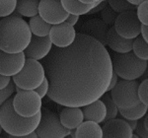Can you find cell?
<instances>
[{
	"mask_svg": "<svg viewBox=\"0 0 148 138\" xmlns=\"http://www.w3.org/2000/svg\"><path fill=\"white\" fill-rule=\"evenodd\" d=\"M10 81H11L10 76H6L0 73V90H3L4 88L8 86Z\"/></svg>",
	"mask_w": 148,
	"mask_h": 138,
	"instance_id": "35",
	"label": "cell"
},
{
	"mask_svg": "<svg viewBox=\"0 0 148 138\" xmlns=\"http://www.w3.org/2000/svg\"><path fill=\"white\" fill-rule=\"evenodd\" d=\"M102 127V134L105 138H131L132 130L126 120L121 118H111L105 120Z\"/></svg>",
	"mask_w": 148,
	"mask_h": 138,
	"instance_id": "14",
	"label": "cell"
},
{
	"mask_svg": "<svg viewBox=\"0 0 148 138\" xmlns=\"http://www.w3.org/2000/svg\"><path fill=\"white\" fill-rule=\"evenodd\" d=\"M38 14L51 25L63 22L68 16L60 0H40Z\"/></svg>",
	"mask_w": 148,
	"mask_h": 138,
	"instance_id": "10",
	"label": "cell"
},
{
	"mask_svg": "<svg viewBox=\"0 0 148 138\" xmlns=\"http://www.w3.org/2000/svg\"><path fill=\"white\" fill-rule=\"evenodd\" d=\"M140 27L141 23L138 20L135 10L119 13L114 23V28L116 33L126 39H134L139 36Z\"/></svg>",
	"mask_w": 148,
	"mask_h": 138,
	"instance_id": "9",
	"label": "cell"
},
{
	"mask_svg": "<svg viewBox=\"0 0 148 138\" xmlns=\"http://www.w3.org/2000/svg\"><path fill=\"white\" fill-rule=\"evenodd\" d=\"M128 2H130V4H132V5H135V6H137V5H139L141 2H143L144 0H127Z\"/></svg>",
	"mask_w": 148,
	"mask_h": 138,
	"instance_id": "41",
	"label": "cell"
},
{
	"mask_svg": "<svg viewBox=\"0 0 148 138\" xmlns=\"http://www.w3.org/2000/svg\"><path fill=\"white\" fill-rule=\"evenodd\" d=\"M137 94H138V98H139L140 102L145 105H148V80H147V78H145V79L138 85Z\"/></svg>",
	"mask_w": 148,
	"mask_h": 138,
	"instance_id": "31",
	"label": "cell"
},
{
	"mask_svg": "<svg viewBox=\"0 0 148 138\" xmlns=\"http://www.w3.org/2000/svg\"><path fill=\"white\" fill-rule=\"evenodd\" d=\"M137 120H126V122L128 123V125H130V127L131 128V130H132V131H134L135 127H136Z\"/></svg>",
	"mask_w": 148,
	"mask_h": 138,
	"instance_id": "39",
	"label": "cell"
},
{
	"mask_svg": "<svg viewBox=\"0 0 148 138\" xmlns=\"http://www.w3.org/2000/svg\"><path fill=\"white\" fill-rule=\"evenodd\" d=\"M102 127L92 120L82 121L75 128V138H102Z\"/></svg>",
	"mask_w": 148,
	"mask_h": 138,
	"instance_id": "19",
	"label": "cell"
},
{
	"mask_svg": "<svg viewBox=\"0 0 148 138\" xmlns=\"http://www.w3.org/2000/svg\"><path fill=\"white\" fill-rule=\"evenodd\" d=\"M109 25L103 22L100 19H89L84 22L80 28V34L87 35L96 39L102 44L107 46V33L109 30Z\"/></svg>",
	"mask_w": 148,
	"mask_h": 138,
	"instance_id": "15",
	"label": "cell"
},
{
	"mask_svg": "<svg viewBox=\"0 0 148 138\" xmlns=\"http://www.w3.org/2000/svg\"><path fill=\"white\" fill-rule=\"evenodd\" d=\"M9 97L0 105V125L9 137H24L34 131L40 120V111L33 116H23L16 113Z\"/></svg>",
	"mask_w": 148,
	"mask_h": 138,
	"instance_id": "3",
	"label": "cell"
},
{
	"mask_svg": "<svg viewBox=\"0 0 148 138\" xmlns=\"http://www.w3.org/2000/svg\"><path fill=\"white\" fill-rule=\"evenodd\" d=\"M31 36L29 24L19 15H9L0 20V49L3 51H24Z\"/></svg>",
	"mask_w": 148,
	"mask_h": 138,
	"instance_id": "2",
	"label": "cell"
},
{
	"mask_svg": "<svg viewBox=\"0 0 148 138\" xmlns=\"http://www.w3.org/2000/svg\"><path fill=\"white\" fill-rule=\"evenodd\" d=\"M25 59L24 51L10 53L0 49V73L10 77L15 75L22 69Z\"/></svg>",
	"mask_w": 148,
	"mask_h": 138,
	"instance_id": "12",
	"label": "cell"
},
{
	"mask_svg": "<svg viewBox=\"0 0 148 138\" xmlns=\"http://www.w3.org/2000/svg\"><path fill=\"white\" fill-rule=\"evenodd\" d=\"M79 1L84 4H98L100 0H79Z\"/></svg>",
	"mask_w": 148,
	"mask_h": 138,
	"instance_id": "40",
	"label": "cell"
},
{
	"mask_svg": "<svg viewBox=\"0 0 148 138\" xmlns=\"http://www.w3.org/2000/svg\"><path fill=\"white\" fill-rule=\"evenodd\" d=\"M59 120L64 127L75 129L84 120L80 107L61 106L59 108Z\"/></svg>",
	"mask_w": 148,
	"mask_h": 138,
	"instance_id": "16",
	"label": "cell"
},
{
	"mask_svg": "<svg viewBox=\"0 0 148 138\" xmlns=\"http://www.w3.org/2000/svg\"><path fill=\"white\" fill-rule=\"evenodd\" d=\"M136 15L140 23L148 25V0H144L139 5H137Z\"/></svg>",
	"mask_w": 148,
	"mask_h": 138,
	"instance_id": "29",
	"label": "cell"
},
{
	"mask_svg": "<svg viewBox=\"0 0 148 138\" xmlns=\"http://www.w3.org/2000/svg\"><path fill=\"white\" fill-rule=\"evenodd\" d=\"M100 99H101V101L104 103L105 107H106V116H105V120H111V118H116L119 113V108L116 107V105L114 104L111 95L104 93V94L100 97Z\"/></svg>",
	"mask_w": 148,
	"mask_h": 138,
	"instance_id": "25",
	"label": "cell"
},
{
	"mask_svg": "<svg viewBox=\"0 0 148 138\" xmlns=\"http://www.w3.org/2000/svg\"><path fill=\"white\" fill-rule=\"evenodd\" d=\"M78 19H79V16L78 15H74V14H68V16L65 19V22H67L70 25L74 26L76 23L78 22Z\"/></svg>",
	"mask_w": 148,
	"mask_h": 138,
	"instance_id": "36",
	"label": "cell"
},
{
	"mask_svg": "<svg viewBox=\"0 0 148 138\" xmlns=\"http://www.w3.org/2000/svg\"><path fill=\"white\" fill-rule=\"evenodd\" d=\"M17 0H0V17L9 16L15 11Z\"/></svg>",
	"mask_w": 148,
	"mask_h": 138,
	"instance_id": "27",
	"label": "cell"
},
{
	"mask_svg": "<svg viewBox=\"0 0 148 138\" xmlns=\"http://www.w3.org/2000/svg\"><path fill=\"white\" fill-rule=\"evenodd\" d=\"M131 51L139 58L148 60V42L143 39L141 36H137L133 39Z\"/></svg>",
	"mask_w": 148,
	"mask_h": 138,
	"instance_id": "24",
	"label": "cell"
},
{
	"mask_svg": "<svg viewBox=\"0 0 148 138\" xmlns=\"http://www.w3.org/2000/svg\"><path fill=\"white\" fill-rule=\"evenodd\" d=\"M71 129L64 127L59 116L47 108L40 109V120L35 132L40 138H63L69 135Z\"/></svg>",
	"mask_w": 148,
	"mask_h": 138,
	"instance_id": "6",
	"label": "cell"
},
{
	"mask_svg": "<svg viewBox=\"0 0 148 138\" xmlns=\"http://www.w3.org/2000/svg\"><path fill=\"white\" fill-rule=\"evenodd\" d=\"M133 39H126L121 37L116 33L114 26L110 27L107 33V46L114 52L123 53V52L130 51L132 49Z\"/></svg>",
	"mask_w": 148,
	"mask_h": 138,
	"instance_id": "17",
	"label": "cell"
},
{
	"mask_svg": "<svg viewBox=\"0 0 148 138\" xmlns=\"http://www.w3.org/2000/svg\"><path fill=\"white\" fill-rule=\"evenodd\" d=\"M12 105L16 113L23 116H33L42 109V98L35 90H25L16 92L12 99Z\"/></svg>",
	"mask_w": 148,
	"mask_h": 138,
	"instance_id": "8",
	"label": "cell"
},
{
	"mask_svg": "<svg viewBox=\"0 0 148 138\" xmlns=\"http://www.w3.org/2000/svg\"><path fill=\"white\" fill-rule=\"evenodd\" d=\"M1 131H2V127H1V125H0V134H1Z\"/></svg>",
	"mask_w": 148,
	"mask_h": 138,
	"instance_id": "42",
	"label": "cell"
},
{
	"mask_svg": "<svg viewBox=\"0 0 148 138\" xmlns=\"http://www.w3.org/2000/svg\"><path fill=\"white\" fill-rule=\"evenodd\" d=\"M108 5L116 13L128 10H135V5L130 4L127 0H108Z\"/></svg>",
	"mask_w": 148,
	"mask_h": 138,
	"instance_id": "26",
	"label": "cell"
},
{
	"mask_svg": "<svg viewBox=\"0 0 148 138\" xmlns=\"http://www.w3.org/2000/svg\"><path fill=\"white\" fill-rule=\"evenodd\" d=\"M107 5H108V0H103V1L99 2L97 5H95L94 7H93V8L89 12H88L87 14H95V13H97V12L103 10V9H104Z\"/></svg>",
	"mask_w": 148,
	"mask_h": 138,
	"instance_id": "34",
	"label": "cell"
},
{
	"mask_svg": "<svg viewBox=\"0 0 148 138\" xmlns=\"http://www.w3.org/2000/svg\"><path fill=\"white\" fill-rule=\"evenodd\" d=\"M140 34H141V37L143 39L146 40V42H148V25L147 24H141Z\"/></svg>",
	"mask_w": 148,
	"mask_h": 138,
	"instance_id": "38",
	"label": "cell"
},
{
	"mask_svg": "<svg viewBox=\"0 0 148 138\" xmlns=\"http://www.w3.org/2000/svg\"><path fill=\"white\" fill-rule=\"evenodd\" d=\"M29 27H30L31 33L33 35L45 37V36H49L51 25L47 21H45L39 14H37V15L31 17L30 21H29Z\"/></svg>",
	"mask_w": 148,
	"mask_h": 138,
	"instance_id": "21",
	"label": "cell"
},
{
	"mask_svg": "<svg viewBox=\"0 0 148 138\" xmlns=\"http://www.w3.org/2000/svg\"><path fill=\"white\" fill-rule=\"evenodd\" d=\"M35 91L37 92L38 94H39V96L42 99L44 98V97L47 94V91H49V81H47V77L44 78L42 82L40 83V84L37 88H36Z\"/></svg>",
	"mask_w": 148,
	"mask_h": 138,
	"instance_id": "33",
	"label": "cell"
},
{
	"mask_svg": "<svg viewBox=\"0 0 148 138\" xmlns=\"http://www.w3.org/2000/svg\"><path fill=\"white\" fill-rule=\"evenodd\" d=\"M40 0H17L15 10L25 17H33L38 14Z\"/></svg>",
	"mask_w": 148,
	"mask_h": 138,
	"instance_id": "22",
	"label": "cell"
},
{
	"mask_svg": "<svg viewBox=\"0 0 148 138\" xmlns=\"http://www.w3.org/2000/svg\"><path fill=\"white\" fill-rule=\"evenodd\" d=\"M51 46L52 44L49 36L39 37L32 34L30 42L24 49V54L28 58L40 60L47 55V53L51 51Z\"/></svg>",
	"mask_w": 148,
	"mask_h": 138,
	"instance_id": "13",
	"label": "cell"
},
{
	"mask_svg": "<svg viewBox=\"0 0 148 138\" xmlns=\"http://www.w3.org/2000/svg\"><path fill=\"white\" fill-rule=\"evenodd\" d=\"M101 1H103V0H100V2H101Z\"/></svg>",
	"mask_w": 148,
	"mask_h": 138,
	"instance_id": "43",
	"label": "cell"
},
{
	"mask_svg": "<svg viewBox=\"0 0 148 138\" xmlns=\"http://www.w3.org/2000/svg\"><path fill=\"white\" fill-rule=\"evenodd\" d=\"M61 5L64 10L68 14H74V15H84L87 14L91 9L97 4H84L79 0H60Z\"/></svg>",
	"mask_w": 148,
	"mask_h": 138,
	"instance_id": "20",
	"label": "cell"
},
{
	"mask_svg": "<svg viewBox=\"0 0 148 138\" xmlns=\"http://www.w3.org/2000/svg\"><path fill=\"white\" fill-rule=\"evenodd\" d=\"M118 75L116 74V73L113 71V73H112V77H111V80H110V83H109V86L107 88V92H110L111 91V89L113 88L114 85L116 84V82H118Z\"/></svg>",
	"mask_w": 148,
	"mask_h": 138,
	"instance_id": "37",
	"label": "cell"
},
{
	"mask_svg": "<svg viewBox=\"0 0 148 138\" xmlns=\"http://www.w3.org/2000/svg\"><path fill=\"white\" fill-rule=\"evenodd\" d=\"M83 118L85 120H92L97 123H101L105 120L106 107L101 99H97L91 103L82 107Z\"/></svg>",
	"mask_w": 148,
	"mask_h": 138,
	"instance_id": "18",
	"label": "cell"
},
{
	"mask_svg": "<svg viewBox=\"0 0 148 138\" xmlns=\"http://www.w3.org/2000/svg\"><path fill=\"white\" fill-rule=\"evenodd\" d=\"M141 120V118H140ZM135 131L138 137H143L147 138L148 137V116L147 113L144 115V118L141 120L140 121L137 120V124L135 127Z\"/></svg>",
	"mask_w": 148,
	"mask_h": 138,
	"instance_id": "30",
	"label": "cell"
},
{
	"mask_svg": "<svg viewBox=\"0 0 148 138\" xmlns=\"http://www.w3.org/2000/svg\"><path fill=\"white\" fill-rule=\"evenodd\" d=\"M15 91L14 88V83H12L10 81L9 85L6 88H4L3 90H0V105L3 103L6 99H8L9 97H11V95L13 94V92Z\"/></svg>",
	"mask_w": 148,
	"mask_h": 138,
	"instance_id": "32",
	"label": "cell"
},
{
	"mask_svg": "<svg viewBox=\"0 0 148 138\" xmlns=\"http://www.w3.org/2000/svg\"><path fill=\"white\" fill-rule=\"evenodd\" d=\"M148 106L143 103H138L128 109H119V113L126 120H140L147 113Z\"/></svg>",
	"mask_w": 148,
	"mask_h": 138,
	"instance_id": "23",
	"label": "cell"
},
{
	"mask_svg": "<svg viewBox=\"0 0 148 138\" xmlns=\"http://www.w3.org/2000/svg\"><path fill=\"white\" fill-rule=\"evenodd\" d=\"M13 77L14 85L25 90H35L46 77L42 64L37 59H25L22 69Z\"/></svg>",
	"mask_w": 148,
	"mask_h": 138,
	"instance_id": "5",
	"label": "cell"
},
{
	"mask_svg": "<svg viewBox=\"0 0 148 138\" xmlns=\"http://www.w3.org/2000/svg\"><path fill=\"white\" fill-rule=\"evenodd\" d=\"M111 59L113 71L121 79H137L147 70V60L139 58L131 51L123 53L116 52L112 55Z\"/></svg>",
	"mask_w": 148,
	"mask_h": 138,
	"instance_id": "4",
	"label": "cell"
},
{
	"mask_svg": "<svg viewBox=\"0 0 148 138\" xmlns=\"http://www.w3.org/2000/svg\"><path fill=\"white\" fill-rule=\"evenodd\" d=\"M116 16H118V13L114 12L109 5H107L103 10H101L102 21L106 23L107 25H112V24H114Z\"/></svg>",
	"mask_w": 148,
	"mask_h": 138,
	"instance_id": "28",
	"label": "cell"
},
{
	"mask_svg": "<svg viewBox=\"0 0 148 138\" xmlns=\"http://www.w3.org/2000/svg\"><path fill=\"white\" fill-rule=\"evenodd\" d=\"M138 85L136 79L118 80L111 89V97L119 109H128L140 103L137 94Z\"/></svg>",
	"mask_w": 148,
	"mask_h": 138,
	"instance_id": "7",
	"label": "cell"
},
{
	"mask_svg": "<svg viewBox=\"0 0 148 138\" xmlns=\"http://www.w3.org/2000/svg\"><path fill=\"white\" fill-rule=\"evenodd\" d=\"M49 37L52 44L57 47H65L72 44L75 40L76 32L72 25L63 21L61 23L51 25Z\"/></svg>",
	"mask_w": 148,
	"mask_h": 138,
	"instance_id": "11",
	"label": "cell"
},
{
	"mask_svg": "<svg viewBox=\"0 0 148 138\" xmlns=\"http://www.w3.org/2000/svg\"><path fill=\"white\" fill-rule=\"evenodd\" d=\"M42 59L47 96L56 104L83 107L107 93L112 59L104 44L94 38L78 34L71 44L51 49Z\"/></svg>",
	"mask_w": 148,
	"mask_h": 138,
	"instance_id": "1",
	"label": "cell"
}]
</instances>
